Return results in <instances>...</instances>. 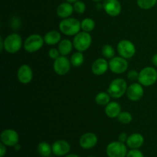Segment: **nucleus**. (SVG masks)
<instances>
[{"label":"nucleus","mask_w":157,"mask_h":157,"mask_svg":"<svg viewBox=\"0 0 157 157\" xmlns=\"http://www.w3.org/2000/svg\"><path fill=\"white\" fill-rule=\"evenodd\" d=\"M6 154V146L2 143L0 144V157H4Z\"/></svg>","instance_id":"obj_34"},{"label":"nucleus","mask_w":157,"mask_h":157,"mask_svg":"<svg viewBox=\"0 0 157 157\" xmlns=\"http://www.w3.org/2000/svg\"><path fill=\"white\" fill-rule=\"evenodd\" d=\"M94 2H101V1H102V0H93Z\"/></svg>","instance_id":"obj_41"},{"label":"nucleus","mask_w":157,"mask_h":157,"mask_svg":"<svg viewBox=\"0 0 157 157\" xmlns=\"http://www.w3.org/2000/svg\"><path fill=\"white\" fill-rule=\"evenodd\" d=\"M117 50L120 56L123 57L126 59L133 58L136 54V47H135L134 44L132 41L126 39L121 40V41H119V43L117 44Z\"/></svg>","instance_id":"obj_8"},{"label":"nucleus","mask_w":157,"mask_h":157,"mask_svg":"<svg viewBox=\"0 0 157 157\" xmlns=\"http://www.w3.org/2000/svg\"><path fill=\"white\" fill-rule=\"evenodd\" d=\"M144 143V138L143 135L140 133H133L130 135L127 138V140L126 142L127 147L130 149H139L143 146Z\"/></svg>","instance_id":"obj_18"},{"label":"nucleus","mask_w":157,"mask_h":157,"mask_svg":"<svg viewBox=\"0 0 157 157\" xmlns=\"http://www.w3.org/2000/svg\"><path fill=\"white\" fill-rule=\"evenodd\" d=\"M103 9L106 13L111 17H116L121 14L122 7L118 0H104Z\"/></svg>","instance_id":"obj_12"},{"label":"nucleus","mask_w":157,"mask_h":157,"mask_svg":"<svg viewBox=\"0 0 157 157\" xmlns=\"http://www.w3.org/2000/svg\"><path fill=\"white\" fill-rule=\"evenodd\" d=\"M17 78L18 81L23 84L30 83L33 78V72L30 66L28 64H22L20 66L17 71Z\"/></svg>","instance_id":"obj_14"},{"label":"nucleus","mask_w":157,"mask_h":157,"mask_svg":"<svg viewBox=\"0 0 157 157\" xmlns=\"http://www.w3.org/2000/svg\"><path fill=\"white\" fill-rule=\"evenodd\" d=\"M87 157H94V156H87Z\"/></svg>","instance_id":"obj_42"},{"label":"nucleus","mask_w":157,"mask_h":157,"mask_svg":"<svg viewBox=\"0 0 157 157\" xmlns=\"http://www.w3.org/2000/svg\"><path fill=\"white\" fill-rule=\"evenodd\" d=\"M86 6L84 2L82 1H77L74 3V10L75 12L78 14H83L85 12Z\"/></svg>","instance_id":"obj_30"},{"label":"nucleus","mask_w":157,"mask_h":157,"mask_svg":"<svg viewBox=\"0 0 157 157\" xmlns=\"http://www.w3.org/2000/svg\"><path fill=\"white\" fill-rule=\"evenodd\" d=\"M60 55H61V54H60L58 49L55 48H51L50 50L48 51V56L53 60H55L58 58H59Z\"/></svg>","instance_id":"obj_32"},{"label":"nucleus","mask_w":157,"mask_h":157,"mask_svg":"<svg viewBox=\"0 0 157 157\" xmlns=\"http://www.w3.org/2000/svg\"><path fill=\"white\" fill-rule=\"evenodd\" d=\"M127 83L123 78H116L110 82L107 92L113 98H121L127 90Z\"/></svg>","instance_id":"obj_3"},{"label":"nucleus","mask_w":157,"mask_h":157,"mask_svg":"<svg viewBox=\"0 0 157 157\" xmlns=\"http://www.w3.org/2000/svg\"><path fill=\"white\" fill-rule=\"evenodd\" d=\"M127 138H128V136L126 133H121V134L119 135V137H118V140L119 141L122 143H126L127 140Z\"/></svg>","instance_id":"obj_35"},{"label":"nucleus","mask_w":157,"mask_h":157,"mask_svg":"<svg viewBox=\"0 0 157 157\" xmlns=\"http://www.w3.org/2000/svg\"><path fill=\"white\" fill-rule=\"evenodd\" d=\"M64 157H80V156L77 154H67Z\"/></svg>","instance_id":"obj_38"},{"label":"nucleus","mask_w":157,"mask_h":157,"mask_svg":"<svg viewBox=\"0 0 157 157\" xmlns=\"http://www.w3.org/2000/svg\"><path fill=\"white\" fill-rule=\"evenodd\" d=\"M98 136L94 133H87L81 136L79 144L84 150H90L98 144Z\"/></svg>","instance_id":"obj_16"},{"label":"nucleus","mask_w":157,"mask_h":157,"mask_svg":"<svg viewBox=\"0 0 157 157\" xmlns=\"http://www.w3.org/2000/svg\"><path fill=\"white\" fill-rule=\"evenodd\" d=\"M105 113L110 118H117L121 112V107L118 103L110 102L105 107Z\"/></svg>","instance_id":"obj_20"},{"label":"nucleus","mask_w":157,"mask_h":157,"mask_svg":"<svg viewBox=\"0 0 157 157\" xmlns=\"http://www.w3.org/2000/svg\"><path fill=\"white\" fill-rule=\"evenodd\" d=\"M126 157H144V155L138 149H131L130 151H128Z\"/></svg>","instance_id":"obj_31"},{"label":"nucleus","mask_w":157,"mask_h":157,"mask_svg":"<svg viewBox=\"0 0 157 157\" xmlns=\"http://www.w3.org/2000/svg\"><path fill=\"white\" fill-rule=\"evenodd\" d=\"M117 120L120 123L124 124H128L131 123L132 120H133V117H132L131 113L127 111L121 112L117 117Z\"/></svg>","instance_id":"obj_28"},{"label":"nucleus","mask_w":157,"mask_h":157,"mask_svg":"<svg viewBox=\"0 0 157 157\" xmlns=\"http://www.w3.org/2000/svg\"><path fill=\"white\" fill-rule=\"evenodd\" d=\"M73 42L69 39H64L61 41L58 44V51H59L61 55L63 56H67V55L71 52L72 48H73Z\"/></svg>","instance_id":"obj_22"},{"label":"nucleus","mask_w":157,"mask_h":157,"mask_svg":"<svg viewBox=\"0 0 157 157\" xmlns=\"http://www.w3.org/2000/svg\"><path fill=\"white\" fill-rule=\"evenodd\" d=\"M92 43V38L89 32H80L75 35L73 39L74 47L78 52H85L90 47Z\"/></svg>","instance_id":"obj_4"},{"label":"nucleus","mask_w":157,"mask_h":157,"mask_svg":"<svg viewBox=\"0 0 157 157\" xmlns=\"http://www.w3.org/2000/svg\"><path fill=\"white\" fill-rule=\"evenodd\" d=\"M52 153L57 156H64L67 155L71 150V146L67 141L58 140L52 144Z\"/></svg>","instance_id":"obj_15"},{"label":"nucleus","mask_w":157,"mask_h":157,"mask_svg":"<svg viewBox=\"0 0 157 157\" xmlns=\"http://www.w3.org/2000/svg\"><path fill=\"white\" fill-rule=\"evenodd\" d=\"M70 61L72 66H74L75 67H80V66L82 65L84 61V55L81 52H75V53H74L71 55V58Z\"/></svg>","instance_id":"obj_25"},{"label":"nucleus","mask_w":157,"mask_h":157,"mask_svg":"<svg viewBox=\"0 0 157 157\" xmlns=\"http://www.w3.org/2000/svg\"><path fill=\"white\" fill-rule=\"evenodd\" d=\"M157 81V71L153 67H147L140 71L138 81L145 87L153 85Z\"/></svg>","instance_id":"obj_2"},{"label":"nucleus","mask_w":157,"mask_h":157,"mask_svg":"<svg viewBox=\"0 0 157 157\" xmlns=\"http://www.w3.org/2000/svg\"><path fill=\"white\" fill-rule=\"evenodd\" d=\"M109 68V63L104 58H98L95 60L91 66V71L94 75H103L107 72Z\"/></svg>","instance_id":"obj_17"},{"label":"nucleus","mask_w":157,"mask_h":157,"mask_svg":"<svg viewBox=\"0 0 157 157\" xmlns=\"http://www.w3.org/2000/svg\"><path fill=\"white\" fill-rule=\"evenodd\" d=\"M74 12V6L70 2H63L58 6L57 9V15L61 18H69Z\"/></svg>","instance_id":"obj_19"},{"label":"nucleus","mask_w":157,"mask_h":157,"mask_svg":"<svg viewBox=\"0 0 157 157\" xmlns=\"http://www.w3.org/2000/svg\"><path fill=\"white\" fill-rule=\"evenodd\" d=\"M66 1H67V2H70V3H75V2L78 1V0H66Z\"/></svg>","instance_id":"obj_40"},{"label":"nucleus","mask_w":157,"mask_h":157,"mask_svg":"<svg viewBox=\"0 0 157 157\" xmlns=\"http://www.w3.org/2000/svg\"><path fill=\"white\" fill-rule=\"evenodd\" d=\"M44 40L42 37L38 34H33L28 37L24 43V48L29 53H34L42 48Z\"/></svg>","instance_id":"obj_7"},{"label":"nucleus","mask_w":157,"mask_h":157,"mask_svg":"<svg viewBox=\"0 0 157 157\" xmlns=\"http://www.w3.org/2000/svg\"><path fill=\"white\" fill-rule=\"evenodd\" d=\"M38 152L41 156L48 157L52 153V147L47 142H41L38 146Z\"/></svg>","instance_id":"obj_23"},{"label":"nucleus","mask_w":157,"mask_h":157,"mask_svg":"<svg viewBox=\"0 0 157 157\" xmlns=\"http://www.w3.org/2000/svg\"><path fill=\"white\" fill-rule=\"evenodd\" d=\"M127 96L128 99L132 101H140L143 98L144 94V87L142 84L140 83H134L132 84L127 87Z\"/></svg>","instance_id":"obj_13"},{"label":"nucleus","mask_w":157,"mask_h":157,"mask_svg":"<svg viewBox=\"0 0 157 157\" xmlns=\"http://www.w3.org/2000/svg\"><path fill=\"white\" fill-rule=\"evenodd\" d=\"M127 153V146L119 140L110 143L106 148V153L108 157H126Z\"/></svg>","instance_id":"obj_6"},{"label":"nucleus","mask_w":157,"mask_h":157,"mask_svg":"<svg viewBox=\"0 0 157 157\" xmlns=\"http://www.w3.org/2000/svg\"><path fill=\"white\" fill-rule=\"evenodd\" d=\"M109 68L113 74H123L128 68V62L123 57H113L109 61Z\"/></svg>","instance_id":"obj_9"},{"label":"nucleus","mask_w":157,"mask_h":157,"mask_svg":"<svg viewBox=\"0 0 157 157\" xmlns=\"http://www.w3.org/2000/svg\"><path fill=\"white\" fill-rule=\"evenodd\" d=\"M152 63L154 64L156 67H157V54H155L152 58Z\"/></svg>","instance_id":"obj_36"},{"label":"nucleus","mask_w":157,"mask_h":157,"mask_svg":"<svg viewBox=\"0 0 157 157\" xmlns=\"http://www.w3.org/2000/svg\"><path fill=\"white\" fill-rule=\"evenodd\" d=\"M102 55L104 58L111 59L115 55V50L110 44H105L102 48Z\"/></svg>","instance_id":"obj_29"},{"label":"nucleus","mask_w":157,"mask_h":157,"mask_svg":"<svg viewBox=\"0 0 157 157\" xmlns=\"http://www.w3.org/2000/svg\"><path fill=\"white\" fill-rule=\"evenodd\" d=\"M59 29L64 35L69 36L76 35L81 29V22L79 20L74 18H64L59 23Z\"/></svg>","instance_id":"obj_1"},{"label":"nucleus","mask_w":157,"mask_h":157,"mask_svg":"<svg viewBox=\"0 0 157 157\" xmlns=\"http://www.w3.org/2000/svg\"><path fill=\"white\" fill-rule=\"evenodd\" d=\"M138 77H139V73H137V71H130L127 74V78L130 81H134L136 79L138 80Z\"/></svg>","instance_id":"obj_33"},{"label":"nucleus","mask_w":157,"mask_h":157,"mask_svg":"<svg viewBox=\"0 0 157 157\" xmlns=\"http://www.w3.org/2000/svg\"><path fill=\"white\" fill-rule=\"evenodd\" d=\"M22 39L18 34L12 33L4 39V49L10 54H15L21 49Z\"/></svg>","instance_id":"obj_5"},{"label":"nucleus","mask_w":157,"mask_h":157,"mask_svg":"<svg viewBox=\"0 0 157 157\" xmlns=\"http://www.w3.org/2000/svg\"><path fill=\"white\" fill-rule=\"evenodd\" d=\"M110 95L108 92H100L95 97V102L101 106H106L110 103Z\"/></svg>","instance_id":"obj_24"},{"label":"nucleus","mask_w":157,"mask_h":157,"mask_svg":"<svg viewBox=\"0 0 157 157\" xmlns=\"http://www.w3.org/2000/svg\"><path fill=\"white\" fill-rule=\"evenodd\" d=\"M81 29L84 32H90L94 29L95 28V22L92 18H86L82 20L81 22Z\"/></svg>","instance_id":"obj_26"},{"label":"nucleus","mask_w":157,"mask_h":157,"mask_svg":"<svg viewBox=\"0 0 157 157\" xmlns=\"http://www.w3.org/2000/svg\"><path fill=\"white\" fill-rule=\"evenodd\" d=\"M15 150H17V151H18V150H20V148H21V147H20V145L19 144H16V145L15 146Z\"/></svg>","instance_id":"obj_39"},{"label":"nucleus","mask_w":157,"mask_h":157,"mask_svg":"<svg viewBox=\"0 0 157 157\" xmlns=\"http://www.w3.org/2000/svg\"><path fill=\"white\" fill-rule=\"evenodd\" d=\"M71 63L66 56L61 55L59 58L55 60L53 64V68L55 73L58 75H65L71 69Z\"/></svg>","instance_id":"obj_10"},{"label":"nucleus","mask_w":157,"mask_h":157,"mask_svg":"<svg viewBox=\"0 0 157 157\" xmlns=\"http://www.w3.org/2000/svg\"><path fill=\"white\" fill-rule=\"evenodd\" d=\"M61 35L58 31L52 30L47 32L44 36V42L48 45H55L61 41Z\"/></svg>","instance_id":"obj_21"},{"label":"nucleus","mask_w":157,"mask_h":157,"mask_svg":"<svg viewBox=\"0 0 157 157\" xmlns=\"http://www.w3.org/2000/svg\"><path fill=\"white\" fill-rule=\"evenodd\" d=\"M0 140L1 143L7 147H15L18 144L19 136L15 130L12 129H6L1 133Z\"/></svg>","instance_id":"obj_11"},{"label":"nucleus","mask_w":157,"mask_h":157,"mask_svg":"<svg viewBox=\"0 0 157 157\" xmlns=\"http://www.w3.org/2000/svg\"><path fill=\"white\" fill-rule=\"evenodd\" d=\"M157 0H137V5L140 9L147 10L154 7Z\"/></svg>","instance_id":"obj_27"},{"label":"nucleus","mask_w":157,"mask_h":157,"mask_svg":"<svg viewBox=\"0 0 157 157\" xmlns=\"http://www.w3.org/2000/svg\"><path fill=\"white\" fill-rule=\"evenodd\" d=\"M0 51H2L4 49V40L2 39V38H0Z\"/></svg>","instance_id":"obj_37"}]
</instances>
